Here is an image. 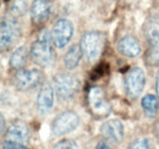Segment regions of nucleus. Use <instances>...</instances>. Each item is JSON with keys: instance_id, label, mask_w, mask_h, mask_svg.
<instances>
[{"instance_id": "2eb2a0df", "label": "nucleus", "mask_w": 159, "mask_h": 149, "mask_svg": "<svg viewBox=\"0 0 159 149\" xmlns=\"http://www.w3.org/2000/svg\"><path fill=\"white\" fill-rule=\"evenodd\" d=\"M50 0H33L31 5V17L36 23L44 22L50 15Z\"/></svg>"}, {"instance_id": "5701e85b", "label": "nucleus", "mask_w": 159, "mask_h": 149, "mask_svg": "<svg viewBox=\"0 0 159 149\" xmlns=\"http://www.w3.org/2000/svg\"><path fill=\"white\" fill-rule=\"evenodd\" d=\"M156 91H157V95L159 98V70L157 72V76H156Z\"/></svg>"}, {"instance_id": "39448f33", "label": "nucleus", "mask_w": 159, "mask_h": 149, "mask_svg": "<svg viewBox=\"0 0 159 149\" xmlns=\"http://www.w3.org/2000/svg\"><path fill=\"white\" fill-rule=\"evenodd\" d=\"M72 34H74L72 22L69 19H60L54 23L50 32V38L53 44L58 49H62L71 40Z\"/></svg>"}, {"instance_id": "6e6552de", "label": "nucleus", "mask_w": 159, "mask_h": 149, "mask_svg": "<svg viewBox=\"0 0 159 149\" xmlns=\"http://www.w3.org/2000/svg\"><path fill=\"white\" fill-rule=\"evenodd\" d=\"M43 81V74L38 69L19 70L15 74L14 83L20 91H31L39 86Z\"/></svg>"}, {"instance_id": "4be33fe9", "label": "nucleus", "mask_w": 159, "mask_h": 149, "mask_svg": "<svg viewBox=\"0 0 159 149\" xmlns=\"http://www.w3.org/2000/svg\"><path fill=\"white\" fill-rule=\"evenodd\" d=\"M4 127H5V120H4V116L0 114V134L2 133Z\"/></svg>"}, {"instance_id": "f8f14e48", "label": "nucleus", "mask_w": 159, "mask_h": 149, "mask_svg": "<svg viewBox=\"0 0 159 149\" xmlns=\"http://www.w3.org/2000/svg\"><path fill=\"white\" fill-rule=\"evenodd\" d=\"M54 99H55V92L53 86L50 84H44L40 88L38 97H37V108L38 111L42 114L48 112L54 105Z\"/></svg>"}, {"instance_id": "9d476101", "label": "nucleus", "mask_w": 159, "mask_h": 149, "mask_svg": "<svg viewBox=\"0 0 159 149\" xmlns=\"http://www.w3.org/2000/svg\"><path fill=\"white\" fill-rule=\"evenodd\" d=\"M88 104L92 114L97 117H104L110 112V105L105 98L104 91L100 87H92L89 89Z\"/></svg>"}, {"instance_id": "4468645a", "label": "nucleus", "mask_w": 159, "mask_h": 149, "mask_svg": "<svg viewBox=\"0 0 159 149\" xmlns=\"http://www.w3.org/2000/svg\"><path fill=\"white\" fill-rule=\"evenodd\" d=\"M6 136L15 142H20V143H25L28 141L30 137V130L28 126L21 121V120H15L11 122V125L7 127V132Z\"/></svg>"}, {"instance_id": "20e7f679", "label": "nucleus", "mask_w": 159, "mask_h": 149, "mask_svg": "<svg viewBox=\"0 0 159 149\" xmlns=\"http://www.w3.org/2000/svg\"><path fill=\"white\" fill-rule=\"evenodd\" d=\"M21 36L19 22L15 19H2L0 22V50L10 49Z\"/></svg>"}, {"instance_id": "aec40b11", "label": "nucleus", "mask_w": 159, "mask_h": 149, "mask_svg": "<svg viewBox=\"0 0 159 149\" xmlns=\"http://www.w3.org/2000/svg\"><path fill=\"white\" fill-rule=\"evenodd\" d=\"M129 149H149V141L147 138H139L130 144Z\"/></svg>"}, {"instance_id": "7ed1b4c3", "label": "nucleus", "mask_w": 159, "mask_h": 149, "mask_svg": "<svg viewBox=\"0 0 159 149\" xmlns=\"http://www.w3.org/2000/svg\"><path fill=\"white\" fill-rule=\"evenodd\" d=\"M79 79L77 77L70 74H59L53 78V88L54 92L60 99L67 100L75 97L79 89Z\"/></svg>"}, {"instance_id": "9b49d317", "label": "nucleus", "mask_w": 159, "mask_h": 149, "mask_svg": "<svg viewBox=\"0 0 159 149\" xmlns=\"http://www.w3.org/2000/svg\"><path fill=\"white\" fill-rule=\"evenodd\" d=\"M100 133L105 139L113 143H120L124 139V125L116 119L108 120L102 125Z\"/></svg>"}, {"instance_id": "a211bd4d", "label": "nucleus", "mask_w": 159, "mask_h": 149, "mask_svg": "<svg viewBox=\"0 0 159 149\" xmlns=\"http://www.w3.org/2000/svg\"><path fill=\"white\" fill-rule=\"evenodd\" d=\"M141 105L147 114H149V115L157 114V111L159 110V98L153 94H147L142 98Z\"/></svg>"}, {"instance_id": "ddd939ff", "label": "nucleus", "mask_w": 159, "mask_h": 149, "mask_svg": "<svg viewBox=\"0 0 159 149\" xmlns=\"http://www.w3.org/2000/svg\"><path fill=\"white\" fill-rule=\"evenodd\" d=\"M118 50L121 55L127 57H136L141 53V44L134 36H125L118 43Z\"/></svg>"}, {"instance_id": "f03ea898", "label": "nucleus", "mask_w": 159, "mask_h": 149, "mask_svg": "<svg viewBox=\"0 0 159 149\" xmlns=\"http://www.w3.org/2000/svg\"><path fill=\"white\" fill-rule=\"evenodd\" d=\"M80 47L82 49V54L91 62L99 59L104 48V34L98 31H91L82 36Z\"/></svg>"}, {"instance_id": "f257e3e1", "label": "nucleus", "mask_w": 159, "mask_h": 149, "mask_svg": "<svg viewBox=\"0 0 159 149\" xmlns=\"http://www.w3.org/2000/svg\"><path fill=\"white\" fill-rule=\"evenodd\" d=\"M52 38L48 33H42L37 40H34L31 45V57L32 60L39 65V66H47L53 61L54 53L52 48Z\"/></svg>"}, {"instance_id": "6ab92c4d", "label": "nucleus", "mask_w": 159, "mask_h": 149, "mask_svg": "<svg viewBox=\"0 0 159 149\" xmlns=\"http://www.w3.org/2000/svg\"><path fill=\"white\" fill-rule=\"evenodd\" d=\"M54 149H80V147H79V144H77L76 141L66 138V139H61V141H59V142L55 144Z\"/></svg>"}, {"instance_id": "f3484780", "label": "nucleus", "mask_w": 159, "mask_h": 149, "mask_svg": "<svg viewBox=\"0 0 159 149\" xmlns=\"http://www.w3.org/2000/svg\"><path fill=\"white\" fill-rule=\"evenodd\" d=\"M27 57H28V53H27V49L25 47H20L17 48L12 55L10 57V67L14 69V70H22L23 66L26 65L27 62Z\"/></svg>"}, {"instance_id": "423d86ee", "label": "nucleus", "mask_w": 159, "mask_h": 149, "mask_svg": "<svg viewBox=\"0 0 159 149\" xmlns=\"http://www.w3.org/2000/svg\"><path fill=\"white\" fill-rule=\"evenodd\" d=\"M80 125V117L76 112L65 111L60 114L59 116L53 121L52 131L53 134L57 137H61L69 134L76 130Z\"/></svg>"}, {"instance_id": "1a4fd4ad", "label": "nucleus", "mask_w": 159, "mask_h": 149, "mask_svg": "<svg viewBox=\"0 0 159 149\" xmlns=\"http://www.w3.org/2000/svg\"><path fill=\"white\" fill-rule=\"evenodd\" d=\"M146 86V74L142 69L139 67H134L131 69L126 77H125V89H126V94L135 99L141 95L143 92Z\"/></svg>"}, {"instance_id": "393cba45", "label": "nucleus", "mask_w": 159, "mask_h": 149, "mask_svg": "<svg viewBox=\"0 0 159 149\" xmlns=\"http://www.w3.org/2000/svg\"><path fill=\"white\" fill-rule=\"evenodd\" d=\"M158 139H159V127H158Z\"/></svg>"}, {"instance_id": "b1692460", "label": "nucleus", "mask_w": 159, "mask_h": 149, "mask_svg": "<svg viewBox=\"0 0 159 149\" xmlns=\"http://www.w3.org/2000/svg\"><path fill=\"white\" fill-rule=\"evenodd\" d=\"M96 149H113L110 146H108L107 143H99L97 147H96Z\"/></svg>"}, {"instance_id": "412c9836", "label": "nucleus", "mask_w": 159, "mask_h": 149, "mask_svg": "<svg viewBox=\"0 0 159 149\" xmlns=\"http://www.w3.org/2000/svg\"><path fill=\"white\" fill-rule=\"evenodd\" d=\"M2 149H28L25 147L20 142H15V141H5L2 143Z\"/></svg>"}, {"instance_id": "dca6fc26", "label": "nucleus", "mask_w": 159, "mask_h": 149, "mask_svg": "<svg viewBox=\"0 0 159 149\" xmlns=\"http://www.w3.org/2000/svg\"><path fill=\"white\" fill-rule=\"evenodd\" d=\"M82 49L80 47V44H75L72 45L65 54L64 57V64H65V67L67 70H74L76 69V66L80 64L81 59H82Z\"/></svg>"}, {"instance_id": "0eeeda50", "label": "nucleus", "mask_w": 159, "mask_h": 149, "mask_svg": "<svg viewBox=\"0 0 159 149\" xmlns=\"http://www.w3.org/2000/svg\"><path fill=\"white\" fill-rule=\"evenodd\" d=\"M146 37L149 44L148 59L151 64H159V15L153 16L146 27Z\"/></svg>"}]
</instances>
